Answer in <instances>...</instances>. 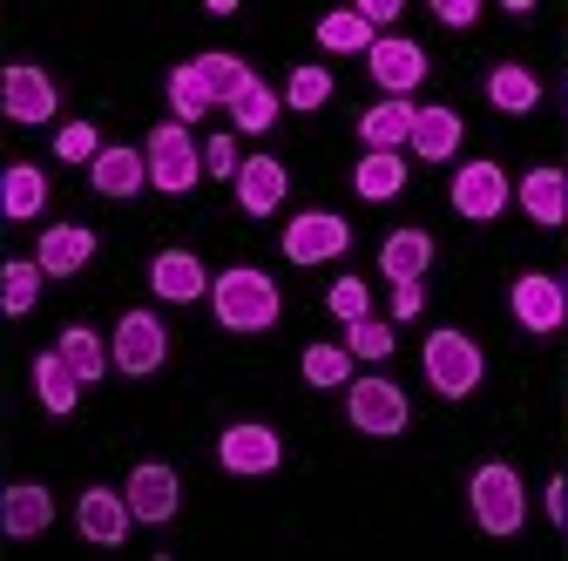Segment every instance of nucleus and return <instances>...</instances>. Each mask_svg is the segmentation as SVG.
Wrapping results in <instances>:
<instances>
[{"label": "nucleus", "mask_w": 568, "mask_h": 561, "mask_svg": "<svg viewBox=\"0 0 568 561\" xmlns=\"http://www.w3.org/2000/svg\"><path fill=\"white\" fill-rule=\"evenodd\" d=\"M0 494H8V480H0Z\"/></svg>", "instance_id": "nucleus-45"}, {"label": "nucleus", "mask_w": 568, "mask_h": 561, "mask_svg": "<svg viewBox=\"0 0 568 561\" xmlns=\"http://www.w3.org/2000/svg\"><path fill=\"white\" fill-rule=\"evenodd\" d=\"M561 534H568V494H561Z\"/></svg>", "instance_id": "nucleus-43"}, {"label": "nucleus", "mask_w": 568, "mask_h": 561, "mask_svg": "<svg viewBox=\"0 0 568 561\" xmlns=\"http://www.w3.org/2000/svg\"><path fill=\"white\" fill-rule=\"evenodd\" d=\"M318 48H325V54H366V48H373V21H366L359 8H338V14L318 21Z\"/></svg>", "instance_id": "nucleus-30"}, {"label": "nucleus", "mask_w": 568, "mask_h": 561, "mask_svg": "<svg viewBox=\"0 0 568 561\" xmlns=\"http://www.w3.org/2000/svg\"><path fill=\"white\" fill-rule=\"evenodd\" d=\"M89 183H95L102 196H135L142 183H150V163H142V150L115 143V150H102V156L89 163Z\"/></svg>", "instance_id": "nucleus-21"}, {"label": "nucleus", "mask_w": 568, "mask_h": 561, "mask_svg": "<svg viewBox=\"0 0 568 561\" xmlns=\"http://www.w3.org/2000/svg\"><path fill=\"white\" fill-rule=\"evenodd\" d=\"M163 359H170V332H163V318H156V312H122L115 345H109V366L129 373V379H150Z\"/></svg>", "instance_id": "nucleus-6"}, {"label": "nucleus", "mask_w": 568, "mask_h": 561, "mask_svg": "<svg viewBox=\"0 0 568 561\" xmlns=\"http://www.w3.org/2000/svg\"><path fill=\"white\" fill-rule=\"evenodd\" d=\"M48 521H54V501H48L41 480H21V487L0 494V534L28 541V534H48Z\"/></svg>", "instance_id": "nucleus-17"}, {"label": "nucleus", "mask_w": 568, "mask_h": 561, "mask_svg": "<svg viewBox=\"0 0 568 561\" xmlns=\"http://www.w3.org/2000/svg\"><path fill=\"white\" fill-rule=\"evenodd\" d=\"M434 14H440L447 28H474V21H480V8H474V0H434Z\"/></svg>", "instance_id": "nucleus-40"}, {"label": "nucleus", "mask_w": 568, "mask_h": 561, "mask_svg": "<svg viewBox=\"0 0 568 561\" xmlns=\"http://www.w3.org/2000/svg\"><path fill=\"white\" fill-rule=\"evenodd\" d=\"M345 244H352V231H345L338 210H305V217H292V231H284V257L292 264H325Z\"/></svg>", "instance_id": "nucleus-10"}, {"label": "nucleus", "mask_w": 568, "mask_h": 561, "mask_svg": "<svg viewBox=\"0 0 568 561\" xmlns=\"http://www.w3.org/2000/svg\"><path fill=\"white\" fill-rule=\"evenodd\" d=\"M284 102H292L298 115L325 109V102H332V75H325V68H292V82H284Z\"/></svg>", "instance_id": "nucleus-35"}, {"label": "nucleus", "mask_w": 568, "mask_h": 561, "mask_svg": "<svg viewBox=\"0 0 568 561\" xmlns=\"http://www.w3.org/2000/svg\"><path fill=\"white\" fill-rule=\"evenodd\" d=\"M89 257H95L89 224H54V231H41V251H34V264L48 277H75V271H89Z\"/></svg>", "instance_id": "nucleus-16"}, {"label": "nucleus", "mask_w": 568, "mask_h": 561, "mask_svg": "<svg viewBox=\"0 0 568 561\" xmlns=\"http://www.w3.org/2000/svg\"><path fill=\"white\" fill-rule=\"evenodd\" d=\"M332 318H345V325H359V318H373V292L359 285V277H338V285H332Z\"/></svg>", "instance_id": "nucleus-38"}, {"label": "nucleus", "mask_w": 568, "mask_h": 561, "mask_svg": "<svg viewBox=\"0 0 568 561\" xmlns=\"http://www.w3.org/2000/svg\"><path fill=\"white\" fill-rule=\"evenodd\" d=\"M345 353H352V359H386V353H393V325H386V318L345 325Z\"/></svg>", "instance_id": "nucleus-36"}, {"label": "nucleus", "mask_w": 568, "mask_h": 561, "mask_svg": "<svg viewBox=\"0 0 568 561\" xmlns=\"http://www.w3.org/2000/svg\"><path fill=\"white\" fill-rule=\"evenodd\" d=\"M359 14L379 28V21H393V14H399V0H359Z\"/></svg>", "instance_id": "nucleus-42"}, {"label": "nucleus", "mask_w": 568, "mask_h": 561, "mask_svg": "<svg viewBox=\"0 0 568 561\" xmlns=\"http://www.w3.org/2000/svg\"><path fill=\"white\" fill-rule=\"evenodd\" d=\"M521 210L535 224H568V183H561V170H528L521 176Z\"/></svg>", "instance_id": "nucleus-26"}, {"label": "nucleus", "mask_w": 568, "mask_h": 561, "mask_svg": "<svg viewBox=\"0 0 568 561\" xmlns=\"http://www.w3.org/2000/svg\"><path fill=\"white\" fill-rule=\"evenodd\" d=\"M419 163H447L454 150H460V115L447 109V102H434V109H419L413 115V143H406Z\"/></svg>", "instance_id": "nucleus-19"}, {"label": "nucleus", "mask_w": 568, "mask_h": 561, "mask_svg": "<svg viewBox=\"0 0 568 561\" xmlns=\"http://www.w3.org/2000/svg\"><path fill=\"white\" fill-rule=\"evenodd\" d=\"M142 163H150V183H156L163 196H183V190H196V176H203V150H196V135H190L183 122H156L150 143H142Z\"/></svg>", "instance_id": "nucleus-4"}, {"label": "nucleus", "mask_w": 568, "mask_h": 561, "mask_svg": "<svg viewBox=\"0 0 568 561\" xmlns=\"http://www.w3.org/2000/svg\"><path fill=\"white\" fill-rule=\"evenodd\" d=\"M419 305H426V292H419V285H393V318H413Z\"/></svg>", "instance_id": "nucleus-41"}, {"label": "nucleus", "mask_w": 568, "mask_h": 561, "mask_svg": "<svg viewBox=\"0 0 568 561\" xmlns=\"http://www.w3.org/2000/svg\"><path fill=\"white\" fill-rule=\"evenodd\" d=\"M34 392H41V406H48L54 419H68V412H75V399H82V379L68 373L61 353H41V359H34Z\"/></svg>", "instance_id": "nucleus-27"}, {"label": "nucleus", "mask_w": 568, "mask_h": 561, "mask_svg": "<svg viewBox=\"0 0 568 561\" xmlns=\"http://www.w3.org/2000/svg\"><path fill=\"white\" fill-rule=\"evenodd\" d=\"M305 386H352V353L345 345H305Z\"/></svg>", "instance_id": "nucleus-34"}, {"label": "nucleus", "mask_w": 568, "mask_h": 561, "mask_svg": "<svg viewBox=\"0 0 568 561\" xmlns=\"http://www.w3.org/2000/svg\"><path fill=\"white\" fill-rule=\"evenodd\" d=\"M217 460H224V473H271L277 460H284V440L271 434V427H257V419H237V427H224L217 434Z\"/></svg>", "instance_id": "nucleus-9"}, {"label": "nucleus", "mask_w": 568, "mask_h": 561, "mask_svg": "<svg viewBox=\"0 0 568 561\" xmlns=\"http://www.w3.org/2000/svg\"><path fill=\"white\" fill-rule=\"evenodd\" d=\"M284 163L277 156H251V163H237V203L251 210V217H271V210L284 203Z\"/></svg>", "instance_id": "nucleus-18"}, {"label": "nucleus", "mask_w": 568, "mask_h": 561, "mask_svg": "<svg viewBox=\"0 0 568 561\" xmlns=\"http://www.w3.org/2000/svg\"><path fill=\"white\" fill-rule=\"evenodd\" d=\"M487 102L501 109V115H535V109H541V82H535V68L501 61V68L487 75Z\"/></svg>", "instance_id": "nucleus-22"}, {"label": "nucleus", "mask_w": 568, "mask_h": 561, "mask_svg": "<svg viewBox=\"0 0 568 561\" xmlns=\"http://www.w3.org/2000/svg\"><path fill=\"white\" fill-rule=\"evenodd\" d=\"M150 285H156L163 305H196V298L210 292V277H203V264H196L190 251H156V257H150Z\"/></svg>", "instance_id": "nucleus-15"}, {"label": "nucleus", "mask_w": 568, "mask_h": 561, "mask_svg": "<svg viewBox=\"0 0 568 561\" xmlns=\"http://www.w3.org/2000/svg\"><path fill=\"white\" fill-rule=\"evenodd\" d=\"M41 264H28V257H14V264H0V318H21V312H34V298H41Z\"/></svg>", "instance_id": "nucleus-29"}, {"label": "nucleus", "mask_w": 568, "mask_h": 561, "mask_svg": "<svg viewBox=\"0 0 568 561\" xmlns=\"http://www.w3.org/2000/svg\"><path fill=\"white\" fill-rule=\"evenodd\" d=\"M454 210H460V217L467 224H494V217H501V210H508V176H501V163H467L460 176H454Z\"/></svg>", "instance_id": "nucleus-11"}, {"label": "nucleus", "mask_w": 568, "mask_h": 561, "mask_svg": "<svg viewBox=\"0 0 568 561\" xmlns=\"http://www.w3.org/2000/svg\"><path fill=\"white\" fill-rule=\"evenodd\" d=\"M75 521H82V541H95V548H122L129 541V501L115 494V487H89V494L75 501Z\"/></svg>", "instance_id": "nucleus-14"}, {"label": "nucleus", "mask_w": 568, "mask_h": 561, "mask_svg": "<svg viewBox=\"0 0 568 561\" xmlns=\"http://www.w3.org/2000/svg\"><path fill=\"white\" fill-rule=\"evenodd\" d=\"M413 115H419L413 102H393V95H386V102H373V109L359 115L366 150H406V143H413Z\"/></svg>", "instance_id": "nucleus-24"}, {"label": "nucleus", "mask_w": 568, "mask_h": 561, "mask_svg": "<svg viewBox=\"0 0 568 561\" xmlns=\"http://www.w3.org/2000/svg\"><path fill=\"white\" fill-rule=\"evenodd\" d=\"M210 312H217L224 332H271L284 298H277V285L257 264H231L224 277H210Z\"/></svg>", "instance_id": "nucleus-1"}, {"label": "nucleus", "mask_w": 568, "mask_h": 561, "mask_svg": "<svg viewBox=\"0 0 568 561\" xmlns=\"http://www.w3.org/2000/svg\"><path fill=\"white\" fill-rule=\"evenodd\" d=\"M203 170L237 183V143H231V135H210V143H203Z\"/></svg>", "instance_id": "nucleus-39"}, {"label": "nucleus", "mask_w": 568, "mask_h": 561, "mask_svg": "<svg viewBox=\"0 0 568 561\" xmlns=\"http://www.w3.org/2000/svg\"><path fill=\"white\" fill-rule=\"evenodd\" d=\"M122 501H129V514H135V521H150V528L176 521V501H183L176 467H163V460H142V467L129 473V487H122Z\"/></svg>", "instance_id": "nucleus-8"}, {"label": "nucleus", "mask_w": 568, "mask_h": 561, "mask_svg": "<svg viewBox=\"0 0 568 561\" xmlns=\"http://www.w3.org/2000/svg\"><path fill=\"white\" fill-rule=\"evenodd\" d=\"M345 419L373 440H393V434H406V392L393 379H352L345 386Z\"/></svg>", "instance_id": "nucleus-7"}, {"label": "nucleus", "mask_w": 568, "mask_h": 561, "mask_svg": "<svg viewBox=\"0 0 568 561\" xmlns=\"http://www.w3.org/2000/svg\"><path fill=\"white\" fill-rule=\"evenodd\" d=\"M366 61H373V82H379L393 102H406V95L426 82V48H419V41H399V34H393V41H373Z\"/></svg>", "instance_id": "nucleus-12"}, {"label": "nucleus", "mask_w": 568, "mask_h": 561, "mask_svg": "<svg viewBox=\"0 0 568 561\" xmlns=\"http://www.w3.org/2000/svg\"><path fill=\"white\" fill-rule=\"evenodd\" d=\"M170 109H176V122H183V129L210 115V95H203V82H196V61L170 68Z\"/></svg>", "instance_id": "nucleus-33"}, {"label": "nucleus", "mask_w": 568, "mask_h": 561, "mask_svg": "<svg viewBox=\"0 0 568 561\" xmlns=\"http://www.w3.org/2000/svg\"><path fill=\"white\" fill-rule=\"evenodd\" d=\"M561 183H568V170H561Z\"/></svg>", "instance_id": "nucleus-47"}, {"label": "nucleus", "mask_w": 568, "mask_h": 561, "mask_svg": "<svg viewBox=\"0 0 568 561\" xmlns=\"http://www.w3.org/2000/svg\"><path fill=\"white\" fill-rule=\"evenodd\" d=\"M231 122H237V129H251V135H264V129L277 122V89H264V82L251 75V82L231 95Z\"/></svg>", "instance_id": "nucleus-32"}, {"label": "nucleus", "mask_w": 568, "mask_h": 561, "mask_svg": "<svg viewBox=\"0 0 568 561\" xmlns=\"http://www.w3.org/2000/svg\"><path fill=\"white\" fill-rule=\"evenodd\" d=\"M467 508H474L480 534H521V521H528L521 473H515L508 460H487V467H474V480H467Z\"/></svg>", "instance_id": "nucleus-2"}, {"label": "nucleus", "mask_w": 568, "mask_h": 561, "mask_svg": "<svg viewBox=\"0 0 568 561\" xmlns=\"http://www.w3.org/2000/svg\"><path fill=\"white\" fill-rule=\"evenodd\" d=\"M561 305H568V271H561Z\"/></svg>", "instance_id": "nucleus-44"}, {"label": "nucleus", "mask_w": 568, "mask_h": 561, "mask_svg": "<svg viewBox=\"0 0 568 561\" xmlns=\"http://www.w3.org/2000/svg\"><path fill=\"white\" fill-rule=\"evenodd\" d=\"M41 203H48V176H41L34 163L0 170V210H8V224H28V217H41Z\"/></svg>", "instance_id": "nucleus-25"}, {"label": "nucleus", "mask_w": 568, "mask_h": 561, "mask_svg": "<svg viewBox=\"0 0 568 561\" xmlns=\"http://www.w3.org/2000/svg\"><path fill=\"white\" fill-rule=\"evenodd\" d=\"M419 373H426V386H434L440 399H467V392H480L487 359H480V345L467 332H434L426 353H419Z\"/></svg>", "instance_id": "nucleus-3"}, {"label": "nucleus", "mask_w": 568, "mask_h": 561, "mask_svg": "<svg viewBox=\"0 0 568 561\" xmlns=\"http://www.w3.org/2000/svg\"><path fill=\"white\" fill-rule=\"evenodd\" d=\"M426 264H434V237L426 231H393L379 244V271H386V285H419Z\"/></svg>", "instance_id": "nucleus-20"}, {"label": "nucleus", "mask_w": 568, "mask_h": 561, "mask_svg": "<svg viewBox=\"0 0 568 561\" xmlns=\"http://www.w3.org/2000/svg\"><path fill=\"white\" fill-rule=\"evenodd\" d=\"M0 224H8V210H0Z\"/></svg>", "instance_id": "nucleus-46"}, {"label": "nucleus", "mask_w": 568, "mask_h": 561, "mask_svg": "<svg viewBox=\"0 0 568 561\" xmlns=\"http://www.w3.org/2000/svg\"><path fill=\"white\" fill-rule=\"evenodd\" d=\"M54 109H61V89L48 82V68H34V61L0 68V115L8 122L41 129V122H54Z\"/></svg>", "instance_id": "nucleus-5"}, {"label": "nucleus", "mask_w": 568, "mask_h": 561, "mask_svg": "<svg viewBox=\"0 0 568 561\" xmlns=\"http://www.w3.org/2000/svg\"><path fill=\"white\" fill-rule=\"evenodd\" d=\"M54 353L68 359V373H75L82 386H95V379H102V366H109V353H102V338H95L89 325H68V332H61V345H54Z\"/></svg>", "instance_id": "nucleus-31"}, {"label": "nucleus", "mask_w": 568, "mask_h": 561, "mask_svg": "<svg viewBox=\"0 0 568 561\" xmlns=\"http://www.w3.org/2000/svg\"><path fill=\"white\" fill-rule=\"evenodd\" d=\"M352 190H359L366 203H393L406 190V156L399 150H366L359 170H352Z\"/></svg>", "instance_id": "nucleus-23"}, {"label": "nucleus", "mask_w": 568, "mask_h": 561, "mask_svg": "<svg viewBox=\"0 0 568 561\" xmlns=\"http://www.w3.org/2000/svg\"><path fill=\"white\" fill-rule=\"evenodd\" d=\"M508 305H515V318H521L535 338H555V332H561V318H568L561 285H555V277H541V271H521V277H515Z\"/></svg>", "instance_id": "nucleus-13"}, {"label": "nucleus", "mask_w": 568, "mask_h": 561, "mask_svg": "<svg viewBox=\"0 0 568 561\" xmlns=\"http://www.w3.org/2000/svg\"><path fill=\"white\" fill-rule=\"evenodd\" d=\"M196 82H203L210 109H231V95L251 82V68H244L237 54H196Z\"/></svg>", "instance_id": "nucleus-28"}, {"label": "nucleus", "mask_w": 568, "mask_h": 561, "mask_svg": "<svg viewBox=\"0 0 568 561\" xmlns=\"http://www.w3.org/2000/svg\"><path fill=\"white\" fill-rule=\"evenodd\" d=\"M54 156H61V163H95V156H102L95 122H68V129L54 135Z\"/></svg>", "instance_id": "nucleus-37"}]
</instances>
